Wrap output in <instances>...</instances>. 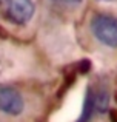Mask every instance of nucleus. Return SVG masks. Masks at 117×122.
Returning <instances> with one entry per match:
<instances>
[{
	"label": "nucleus",
	"instance_id": "3",
	"mask_svg": "<svg viewBox=\"0 0 117 122\" xmlns=\"http://www.w3.org/2000/svg\"><path fill=\"white\" fill-rule=\"evenodd\" d=\"M25 108L20 91L11 85H0V111L8 116H19Z\"/></svg>",
	"mask_w": 117,
	"mask_h": 122
},
{
	"label": "nucleus",
	"instance_id": "2",
	"mask_svg": "<svg viewBox=\"0 0 117 122\" xmlns=\"http://www.w3.org/2000/svg\"><path fill=\"white\" fill-rule=\"evenodd\" d=\"M91 33L100 43L117 48V19L108 14H96L91 19Z\"/></svg>",
	"mask_w": 117,
	"mask_h": 122
},
{
	"label": "nucleus",
	"instance_id": "1",
	"mask_svg": "<svg viewBox=\"0 0 117 122\" xmlns=\"http://www.w3.org/2000/svg\"><path fill=\"white\" fill-rule=\"evenodd\" d=\"M36 5L33 0H0V17L12 25H25L33 19Z\"/></svg>",
	"mask_w": 117,
	"mask_h": 122
},
{
	"label": "nucleus",
	"instance_id": "4",
	"mask_svg": "<svg viewBox=\"0 0 117 122\" xmlns=\"http://www.w3.org/2000/svg\"><path fill=\"white\" fill-rule=\"evenodd\" d=\"M56 5L65 6V8H79L83 3V0H52Z\"/></svg>",
	"mask_w": 117,
	"mask_h": 122
}]
</instances>
